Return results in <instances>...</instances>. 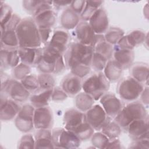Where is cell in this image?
Returning a JSON list of instances; mask_svg holds the SVG:
<instances>
[{"label": "cell", "instance_id": "cell-1", "mask_svg": "<svg viewBox=\"0 0 149 149\" xmlns=\"http://www.w3.org/2000/svg\"><path fill=\"white\" fill-rule=\"evenodd\" d=\"M94 48L79 42L70 43L63 54L66 68L70 73L81 78L87 76L91 70Z\"/></svg>", "mask_w": 149, "mask_h": 149}, {"label": "cell", "instance_id": "cell-2", "mask_svg": "<svg viewBox=\"0 0 149 149\" xmlns=\"http://www.w3.org/2000/svg\"><path fill=\"white\" fill-rule=\"evenodd\" d=\"M63 123V127L74 133L81 141H87L94 133V129L86 120L85 113L77 109L67 110Z\"/></svg>", "mask_w": 149, "mask_h": 149}, {"label": "cell", "instance_id": "cell-3", "mask_svg": "<svg viewBox=\"0 0 149 149\" xmlns=\"http://www.w3.org/2000/svg\"><path fill=\"white\" fill-rule=\"evenodd\" d=\"M36 66L41 73L53 74L62 73L66 68L63 54L47 45L42 48Z\"/></svg>", "mask_w": 149, "mask_h": 149}, {"label": "cell", "instance_id": "cell-4", "mask_svg": "<svg viewBox=\"0 0 149 149\" xmlns=\"http://www.w3.org/2000/svg\"><path fill=\"white\" fill-rule=\"evenodd\" d=\"M16 32L19 47L40 48L42 44L38 26L33 17L22 19Z\"/></svg>", "mask_w": 149, "mask_h": 149}, {"label": "cell", "instance_id": "cell-5", "mask_svg": "<svg viewBox=\"0 0 149 149\" xmlns=\"http://www.w3.org/2000/svg\"><path fill=\"white\" fill-rule=\"evenodd\" d=\"M148 116L146 107L140 101H132L123 107L114 118L121 129L126 130L133 121L144 119Z\"/></svg>", "mask_w": 149, "mask_h": 149}, {"label": "cell", "instance_id": "cell-6", "mask_svg": "<svg viewBox=\"0 0 149 149\" xmlns=\"http://www.w3.org/2000/svg\"><path fill=\"white\" fill-rule=\"evenodd\" d=\"M110 82L102 72L89 76L82 82V89L84 92L90 95L95 101L99 100L108 92Z\"/></svg>", "mask_w": 149, "mask_h": 149}, {"label": "cell", "instance_id": "cell-7", "mask_svg": "<svg viewBox=\"0 0 149 149\" xmlns=\"http://www.w3.org/2000/svg\"><path fill=\"white\" fill-rule=\"evenodd\" d=\"M144 87L143 84L132 77L128 76L119 81L117 86V93L122 100L132 102L140 97Z\"/></svg>", "mask_w": 149, "mask_h": 149}, {"label": "cell", "instance_id": "cell-8", "mask_svg": "<svg viewBox=\"0 0 149 149\" xmlns=\"http://www.w3.org/2000/svg\"><path fill=\"white\" fill-rule=\"evenodd\" d=\"M55 148H77L81 140L73 132L65 127H57L51 131Z\"/></svg>", "mask_w": 149, "mask_h": 149}, {"label": "cell", "instance_id": "cell-9", "mask_svg": "<svg viewBox=\"0 0 149 149\" xmlns=\"http://www.w3.org/2000/svg\"><path fill=\"white\" fill-rule=\"evenodd\" d=\"M56 13L52 8V1H44L33 15V18L38 28H50L56 21Z\"/></svg>", "mask_w": 149, "mask_h": 149}, {"label": "cell", "instance_id": "cell-10", "mask_svg": "<svg viewBox=\"0 0 149 149\" xmlns=\"http://www.w3.org/2000/svg\"><path fill=\"white\" fill-rule=\"evenodd\" d=\"M1 91L4 92L9 98L17 102H26L31 95L22 82L15 79H9L2 84Z\"/></svg>", "mask_w": 149, "mask_h": 149}, {"label": "cell", "instance_id": "cell-11", "mask_svg": "<svg viewBox=\"0 0 149 149\" xmlns=\"http://www.w3.org/2000/svg\"><path fill=\"white\" fill-rule=\"evenodd\" d=\"M35 108L30 104H26L21 108L15 119V125L21 132L29 133L34 128V112Z\"/></svg>", "mask_w": 149, "mask_h": 149}, {"label": "cell", "instance_id": "cell-12", "mask_svg": "<svg viewBox=\"0 0 149 149\" xmlns=\"http://www.w3.org/2000/svg\"><path fill=\"white\" fill-rule=\"evenodd\" d=\"M21 108L19 102L9 98L4 92L1 91L0 118L2 121L15 119Z\"/></svg>", "mask_w": 149, "mask_h": 149}, {"label": "cell", "instance_id": "cell-13", "mask_svg": "<svg viewBox=\"0 0 149 149\" xmlns=\"http://www.w3.org/2000/svg\"><path fill=\"white\" fill-rule=\"evenodd\" d=\"M74 29V35L77 42L94 48L96 42L97 34L88 22L81 20Z\"/></svg>", "mask_w": 149, "mask_h": 149}, {"label": "cell", "instance_id": "cell-14", "mask_svg": "<svg viewBox=\"0 0 149 149\" xmlns=\"http://www.w3.org/2000/svg\"><path fill=\"white\" fill-rule=\"evenodd\" d=\"M34 126L37 130L51 129L54 124V117L51 109L48 107L35 108Z\"/></svg>", "mask_w": 149, "mask_h": 149}, {"label": "cell", "instance_id": "cell-15", "mask_svg": "<svg viewBox=\"0 0 149 149\" xmlns=\"http://www.w3.org/2000/svg\"><path fill=\"white\" fill-rule=\"evenodd\" d=\"M87 122L95 130L100 131L109 118L102 106L99 104L94 105L90 109L85 112Z\"/></svg>", "mask_w": 149, "mask_h": 149}, {"label": "cell", "instance_id": "cell-16", "mask_svg": "<svg viewBox=\"0 0 149 149\" xmlns=\"http://www.w3.org/2000/svg\"><path fill=\"white\" fill-rule=\"evenodd\" d=\"M88 22L96 34H104L109 28L107 12L102 7L94 13Z\"/></svg>", "mask_w": 149, "mask_h": 149}, {"label": "cell", "instance_id": "cell-17", "mask_svg": "<svg viewBox=\"0 0 149 149\" xmlns=\"http://www.w3.org/2000/svg\"><path fill=\"white\" fill-rule=\"evenodd\" d=\"M127 130L129 136L133 140L148 139V116L144 119L133 121L127 126Z\"/></svg>", "mask_w": 149, "mask_h": 149}, {"label": "cell", "instance_id": "cell-18", "mask_svg": "<svg viewBox=\"0 0 149 149\" xmlns=\"http://www.w3.org/2000/svg\"><path fill=\"white\" fill-rule=\"evenodd\" d=\"M100 101L107 115L112 118H114L123 107L120 100L112 93H106Z\"/></svg>", "mask_w": 149, "mask_h": 149}, {"label": "cell", "instance_id": "cell-19", "mask_svg": "<svg viewBox=\"0 0 149 149\" xmlns=\"http://www.w3.org/2000/svg\"><path fill=\"white\" fill-rule=\"evenodd\" d=\"M70 39L69 34L66 30L57 29L53 32L49 41L46 45L63 54L70 44Z\"/></svg>", "mask_w": 149, "mask_h": 149}, {"label": "cell", "instance_id": "cell-20", "mask_svg": "<svg viewBox=\"0 0 149 149\" xmlns=\"http://www.w3.org/2000/svg\"><path fill=\"white\" fill-rule=\"evenodd\" d=\"M1 70L14 68L21 61L17 48H1Z\"/></svg>", "mask_w": 149, "mask_h": 149}, {"label": "cell", "instance_id": "cell-21", "mask_svg": "<svg viewBox=\"0 0 149 149\" xmlns=\"http://www.w3.org/2000/svg\"><path fill=\"white\" fill-rule=\"evenodd\" d=\"M113 59L116 61L123 69L130 68L133 64L134 52L132 49L120 48L116 45L113 47Z\"/></svg>", "mask_w": 149, "mask_h": 149}, {"label": "cell", "instance_id": "cell-22", "mask_svg": "<svg viewBox=\"0 0 149 149\" xmlns=\"http://www.w3.org/2000/svg\"><path fill=\"white\" fill-rule=\"evenodd\" d=\"M81 79L70 73L66 76L61 83V87L70 96L78 94L82 89Z\"/></svg>", "mask_w": 149, "mask_h": 149}, {"label": "cell", "instance_id": "cell-23", "mask_svg": "<svg viewBox=\"0 0 149 149\" xmlns=\"http://www.w3.org/2000/svg\"><path fill=\"white\" fill-rule=\"evenodd\" d=\"M41 47L40 48H24L19 47L18 53L21 62L26 63L30 66H36L40 57Z\"/></svg>", "mask_w": 149, "mask_h": 149}, {"label": "cell", "instance_id": "cell-24", "mask_svg": "<svg viewBox=\"0 0 149 149\" xmlns=\"http://www.w3.org/2000/svg\"><path fill=\"white\" fill-rule=\"evenodd\" d=\"M80 20V16L75 13L70 6L63 10L60 17L61 24L65 30L75 29L79 23Z\"/></svg>", "mask_w": 149, "mask_h": 149}, {"label": "cell", "instance_id": "cell-25", "mask_svg": "<svg viewBox=\"0 0 149 149\" xmlns=\"http://www.w3.org/2000/svg\"><path fill=\"white\" fill-rule=\"evenodd\" d=\"M53 88L48 90H39L32 93L29 100L30 104L35 108L48 106L49 102L51 100V95Z\"/></svg>", "mask_w": 149, "mask_h": 149}, {"label": "cell", "instance_id": "cell-26", "mask_svg": "<svg viewBox=\"0 0 149 149\" xmlns=\"http://www.w3.org/2000/svg\"><path fill=\"white\" fill-rule=\"evenodd\" d=\"M123 70L120 65L113 59L108 61L102 72L109 82L114 83L120 80Z\"/></svg>", "mask_w": 149, "mask_h": 149}, {"label": "cell", "instance_id": "cell-27", "mask_svg": "<svg viewBox=\"0 0 149 149\" xmlns=\"http://www.w3.org/2000/svg\"><path fill=\"white\" fill-rule=\"evenodd\" d=\"M34 138L35 148H55L50 129L37 130Z\"/></svg>", "mask_w": 149, "mask_h": 149}, {"label": "cell", "instance_id": "cell-28", "mask_svg": "<svg viewBox=\"0 0 149 149\" xmlns=\"http://www.w3.org/2000/svg\"><path fill=\"white\" fill-rule=\"evenodd\" d=\"M131 77L142 84H147L148 80V65L146 63L138 62L130 68Z\"/></svg>", "mask_w": 149, "mask_h": 149}, {"label": "cell", "instance_id": "cell-29", "mask_svg": "<svg viewBox=\"0 0 149 149\" xmlns=\"http://www.w3.org/2000/svg\"><path fill=\"white\" fill-rule=\"evenodd\" d=\"M94 49V52L103 55L108 60L111 59L112 58L113 46L105 41L104 34H97L96 42Z\"/></svg>", "mask_w": 149, "mask_h": 149}, {"label": "cell", "instance_id": "cell-30", "mask_svg": "<svg viewBox=\"0 0 149 149\" xmlns=\"http://www.w3.org/2000/svg\"><path fill=\"white\" fill-rule=\"evenodd\" d=\"M1 48H19V41L16 30H1Z\"/></svg>", "mask_w": 149, "mask_h": 149}, {"label": "cell", "instance_id": "cell-31", "mask_svg": "<svg viewBox=\"0 0 149 149\" xmlns=\"http://www.w3.org/2000/svg\"><path fill=\"white\" fill-rule=\"evenodd\" d=\"M94 101L95 100L88 94L84 91L80 92L75 97V106L76 109L85 113L94 105Z\"/></svg>", "mask_w": 149, "mask_h": 149}, {"label": "cell", "instance_id": "cell-32", "mask_svg": "<svg viewBox=\"0 0 149 149\" xmlns=\"http://www.w3.org/2000/svg\"><path fill=\"white\" fill-rule=\"evenodd\" d=\"M100 131L109 140H112L116 139L120 136L121 127L114 119L113 120L112 118L109 117Z\"/></svg>", "mask_w": 149, "mask_h": 149}, {"label": "cell", "instance_id": "cell-33", "mask_svg": "<svg viewBox=\"0 0 149 149\" xmlns=\"http://www.w3.org/2000/svg\"><path fill=\"white\" fill-rule=\"evenodd\" d=\"M125 36L129 45L133 49L136 47L144 43L148 38V34L140 30H133Z\"/></svg>", "mask_w": 149, "mask_h": 149}, {"label": "cell", "instance_id": "cell-34", "mask_svg": "<svg viewBox=\"0 0 149 149\" xmlns=\"http://www.w3.org/2000/svg\"><path fill=\"white\" fill-rule=\"evenodd\" d=\"M102 1H86L84 9L80 17L82 21L88 22L94 13L101 7Z\"/></svg>", "mask_w": 149, "mask_h": 149}, {"label": "cell", "instance_id": "cell-35", "mask_svg": "<svg viewBox=\"0 0 149 149\" xmlns=\"http://www.w3.org/2000/svg\"><path fill=\"white\" fill-rule=\"evenodd\" d=\"M124 36V31L118 27H109L104 34L105 41L112 45H116Z\"/></svg>", "mask_w": 149, "mask_h": 149}, {"label": "cell", "instance_id": "cell-36", "mask_svg": "<svg viewBox=\"0 0 149 149\" xmlns=\"http://www.w3.org/2000/svg\"><path fill=\"white\" fill-rule=\"evenodd\" d=\"M40 90L51 89L55 87L56 80L53 74L41 73L37 76Z\"/></svg>", "mask_w": 149, "mask_h": 149}, {"label": "cell", "instance_id": "cell-37", "mask_svg": "<svg viewBox=\"0 0 149 149\" xmlns=\"http://www.w3.org/2000/svg\"><path fill=\"white\" fill-rule=\"evenodd\" d=\"M31 70L30 66L20 62L16 67L13 68L12 74L14 79L21 81L30 74Z\"/></svg>", "mask_w": 149, "mask_h": 149}, {"label": "cell", "instance_id": "cell-38", "mask_svg": "<svg viewBox=\"0 0 149 149\" xmlns=\"http://www.w3.org/2000/svg\"><path fill=\"white\" fill-rule=\"evenodd\" d=\"M91 142L94 148H107L109 139L101 131L94 133L91 137Z\"/></svg>", "mask_w": 149, "mask_h": 149}, {"label": "cell", "instance_id": "cell-39", "mask_svg": "<svg viewBox=\"0 0 149 149\" xmlns=\"http://www.w3.org/2000/svg\"><path fill=\"white\" fill-rule=\"evenodd\" d=\"M20 81L30 93H34L40 90L38 77L34 74H30Z\"/></svg>", "mask_w": 149, "mask_h": 149}, {"label": "cell", "instance_id": "cell-40", "mask_svg": "<svg viewBox=\"0 0 149 149\" xmlns=\"http://www.w3.org/2000/svg\"><path fill=\"white\" fill-rule=\"evenodd\" d=\"M0 27H4L12 18L13 12L12 8L2 1L0 2Z\"/></svg>", "mask_w": 149, "mask_h": 149}, {"label": "cell", "instance_id": "cell-41", "mask_svg": "<svg viewBox=\"0 0 149 149\" xmlns=\"http://www.w3.org/2000/svg\"><path fill=\"white\" fill-rule=\"evenodd\" d=\"M108 61V60L103 55L94 52L92 57L91 68L97 72H102Z\"/></svg>", "mask_w": 149, "mask_h": 149}, {"label": "cell", "instance_id": "cell-42", "mask_svg": "<svg viewBox=\"0 0 149 149\" xmlns=\"http://www.w3.org/2000/svg\"><path fill=\"white\" fill-rule=\"evenodd\" d=\"M17 148H35V138L31 134H25L20 139Z\"/></svg>", "mask_w": 149, "mask_h": 149}, {"label": "cell", "instance_id": "cell-43", "mask_svg": "<svg viewBox=\"0 0 149 149\" xmlns=\"http://www.w3.org/2000/svg\"><path fill=\"white\" fill-rule=\"evenodd\" d=\"M43 1L26 0L22 2V5L26 11L33 15L37 8L42 3Z\"/></svg>", "mask_w": 149, "mask_h": 149}, {"label": "cell", "instance_id": "cell-44", "mask_svg": "<svg viewBox=\"0 0 149 149\" xmlns=\"http://www.w3.org/2000/svg\"><path fill=\"white\" fill-rule=\"evenodd\" d=\"M68 95L60 87H55L51 95V100L54 102H62L67 99Z\"/></svg>", "mask_w": 149, "mask_h": 149}, {"label": "cell", "instance_id": "cell-45", "mask_svg": "<svg viewBox=\"0 0 149 149\" xmlns=\"http://www.w3.org/2000/svg\"><path fill=\"white\" fill-rule=\"evenodd\" d=\"M22 19L16 13H13L12 18L4 26L1 27V30H16Z\"/></svg>", "mask_w": 149, "mask_h": 149}, {"label": "cell", "instance_id": "cell-46", "mask_svg": "<svg viewBox=\"0 0 149 149\" xmlns=\"http://www.w3.org/2000/svg\"><path fill=\"white\" fill-rule=\"evenodd\" d=\"M129 148H142L148 149L149 148V140L148 139H143L136 140H133V141L129 144Z\"/></svg>", "mask_w": 149, "mask_h": 149}, {"label": "cell", "instance_id": "cell-47", "mask_svg": "<svg viewBox=\"0 0 149 149\" xmlns=\"http://www.w3.org/2000/svg\"><path fill=\"white\" fill-rule=\"evenodd\" d=\"M40 38L42 44H47L49 41L52 34V29L50 28H38Z\"/></svg>", "mask_w": 149, "mask_h": 149}, {"label": "cell", "instance_id": "cell-48", "mask_svg": "<svg viewBox=\"0 0 149 149\" xmlns=\"http://www.w3.org/2000/svg\"><path fill=\"white\" fill-rule=\"evenodd\" d=\"M86 4V1L83 0H77V1H73L71 2L70 5V8L77 15L80 16L81 14L84 6Z\"/></svg>", "mask_w": 149, "mask_h": 149}, {"label": "cell", "instance_id": "cell-49", "mask_svg": "<svg viewBox=\"0 0 149 149\" xmlns=\"http://www.w3.org/2000/svg\"><path fill=\"white\" fill-rule=\"evenodd\" d=\"M140 100L141 102L145 106V107H148V87L146 86L144 87V88L143 89V91L141 92L140 95Z\"/></svg>", "mask_w": 149, "mask_h": 149}, {"label": "cell", "instance_id": "cell-50", "mask_svg": "<svg viewBox=\"0 0 149 149\" xmlns=\"http://www.w3.org/2000/svg\"><path fill=\"white\" fill-rule=\"evenodd\" d=\"M72 1H52V5L55 8L60 9L62 8H66L69 7L71 4Z\"/></svg>", "mask_w": 149, "mask_h": 149}, {"label": "cell", "instance_id": "cell-51", "mask_svg": "<svg viewBox=\"0 0 149 149\" xmlns=\"http://www.w3.org/2000/svg\"><path fill=\"white\" fill-rule=\"evenodd\" d=\"M122 148L121 142L118 138L110 140L107 147V148Z\"/></svg>", "mask_w": 149, "mask_h": 149}]
</instances>
